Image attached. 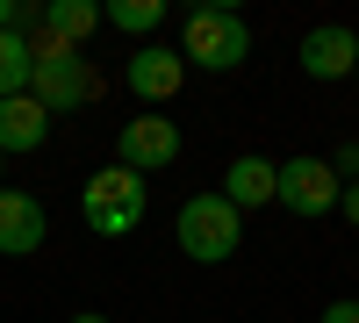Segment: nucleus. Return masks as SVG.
<instances>
[{
	"mask_svg": "<svg viewBox=\"0 0 359 323\" xmlns=\"http://www.w3.org/2000/svg\"><path fill=\"white\" fill-rule=\"evenodd\" d=\"M29 94L43 101V115L57 123V115H79L86 101L101 94V72L86 65L79 50H65V43H50L43 29L29 36Z\"/></svg>",
	"mask_w": 359,
	"mask_h": 323,
	"instance_id": "obj_1",
	"label": "nucleus"
},
{
	"mask_svg": "<svg viewBox=\"0 0 359 323\" xmlns=\"http://www.w3.org/2000/svg\"><path fill=\"white\" fill-rule=\"evenodd\" d=\"M144 209H151V180L130 165H101V172H86V187H79V216L94 238H130V230L144 223Z\"/></svg>",
	"mask_w": 359,
	"mask_h": 323,
	"instance_id": "obj_2",
	"label": "nucleus"
},
{
	"mask_svg": "<svg viewBox=\"0 0 359 323\" xmlns=\"http://www.w3.org/2000/svg\"><path fill=\"white\" fill-rule=\"evenodd\" d=\"M180 57L187 72H237L252 57V29L237 8H187L180 15Z\"/></svg>",
	"mask_w": 359,
	"mask_h": 323,
	"instance_id": "obj_3",
	"label": "nucleus"
},
{
	"mask_svg": "<svg viewBox=\"0 0 359 323\" xmlns=\"http://www.w3.org/2000/svg\"><path fill=\"white\" fill-rule=\"evenodd\" d=\"M172 238H180V252H187L194 266H223V259H237V245H245V216L208 187V194H194V201H180Z\"/></svg>",
	"mask_w": 359,
	"mask_h": 323,
	"instance_id": "obj_4",
	"label": "nucleus"
},
{
	"mask_svg": "<svg viewBox=\"0 0 359 323\" xmlns=\"http://www.w3.org/2000/svg\"><path fill=\"white\" fill-rule=\"evenodd\" d=\"M338 194H345V180L331 172V158H287L280 165V209L287 216H302V223H323V216H338Z\"/></svg>",
	"mask_w": 359,
	"mask_h": 323,
	"instance_id": "obj_5",
	"label": "nucleus"
},
{
	"mask_svg": "<svg viewBox=\"0 0 359 323\" xmlns=\"http://www.w3.org/2000/svg\"><path fill=\"white\" fill-rule=\"evenodd\" d=\"M180 158V123L172 115H130L123 130H115V165H130V172H165Z\"/></svg>",
	"mask_w": 359,
	"mask_h": 323,
	"instance_id": "obj_6",
	"label": "nucleus"
},
{
	"mask_svg": "<svg viewBox=\"0 0 359 323\" xmlns=\"http://www.w3.org/2000/svg\"><path fill=\"white\" fill-rule=\"evenodd\" d=\"M123 86H130L144 108H165L180 86H187V57H180L172 43H137L130 65H123Z\"/></svg>",
	"mask_w": 359,
	"mask_h": 323,
	"instance_id": "obj_7",
	"label": "nucleus"
},
{
	"mask_svg": "<svg viewBox=\"0 0 359 323\" xmlns=\"http://www.w3.org/2000/svg\"><path fill=\"white\" fill-rule=\"evenodd\" d=\"M294 57H302V72H309V79L331 86V79H352V65H359V36H352L345 22H316Z\"/></svg>",
	"mask_w": 359,
	"mask_h": 323,
	"instance_id": "obj_8",
	"label": "nucleus"
},
{
	"mask_svg": "<svg viewBox=\"0 0 359 323\" xmlns=\"http://www.w3.org/2000/svg\"><path fill=\"white\" fill-rule=\"evenodd\" d=\"M43 201L36 194H22V187H0V259H29V252H43Z\"/></svg>",
	"mask_w": 359,
	"mask_h": 323,
	"instance_id": "obj_9",
	"label": "nucleus"
},
{
	"mask_svg": "<svg viewBox=\"0 0 359 323\" xmlns=\"http://www.w3.org/2000/svg\"><path fill=\"white\" fill-rule=\"evenodd\" d=\"M237 216H252V209H266V201H280V165L273 158H259V151H245V158H230V172H223V187H216Z\"/></svg>",
	"mask_w": 359,
	"mask_h": 323,
	"instance_id": "obj_10",
	"label": "nucleus"
},
{
	"mask_svg": "<svg viewBox=\"0 0 359 323\" xmlns=\"http://www.w3.org/2000/svg\"><path fill=\"white\" fill-rule=\"evenodd\" d=\"M50 144V115L36 94H15V101H0V158H15V151H43Z\"/></svg>",
	"mask_w": 359,
	"mask_h": 323,
	"instance_id": "obj_11",
	"label": "nucleus"
},
{
	"mask_svg": "<svg viewBox=\"0 0 359 323\" xmlns=\"http://www.w3.org/2000/svg\"><path fill=\"white\" fill-rule=\"evenodd\" d=\"M94 29H108V8H101V0H43V36H50V43L86 50Z\"/></svg>",
	"mask_w": 359,
	"mask_h": 323,
	"instance_id": "obj_12",
	"label": "nucleus"
},
{
	"mask_svg": "<svg viewBox=\"0 0 359 323\" xmlns=\"http://www.w3.org/2000/svg\"><path fill=\"white\" fill-rule=\"evenodd\" d=\"M15 94H29V36L22 29L0 36V101H15Z\"/></svg>",
	"mask_w": 359,
	"mask_h": 323,
	"instance_id": "obj_13",
	"label": "nucleus"
},
{
	"mask_svg": "<svg viewBox=\"0 0 359 323\" xmlns=\"http://www.w3.org/2000/svg\"><path fill=\"white\" fill-rule=\"evenodd\" d=\"M165 0H115V8H108V22L115 29H123V36H151V29H165Z\"/></svg>",
	"mask_w": 359,
	"mask_h": 323,
	"instance_id": "obj_14",
	"label": "nucleus"
},
{
	"mask_svg": "<svg viewBox=\"0 0 359 323\" xmlns=\"http://www.w3.org/2000/svg\"><path fill=\"white\" fill-rule=\"evenodd\" d=\"M331 172H338V180H359V137H345L331 151Z\"/></svg>",
	"mask_w": 359,
	"mask_h": 323,
	"instance_id": "obj_15",
	"label": "nucleus"
},
{
	"mask_svg": "<svg viewBox=\"0 0 359 323\" xmlns=\"http://www.w3.org/2000/svg\"><path fill=\"white\" fill-rule=\"evenodd\" d=\"M316 323H359V302H323Z\"/></svg>",
	"mask_w": 359,
	"mask_h": 323,
	"instance_id": "obj_16",
	"label": "nucleus"
},
{
	"mask_svg": "<svg viewBox=\"0 0 359 323\" xmlns=\"http://www.w3.org/2000/svg\"><path fill=\"white\" fill-rule=\"evenodd\" d=\"M338 209H345V223L359 230V180H345V194H338Z\"/></svg>",
	"mask_w": 359,
	"mask_h": 323,
	"instance_id": "obj_17",
	"label": "nucleus"
},
{
	"mask_svg": "<svg viewBox=\"0 0 359 323\" xmlns=\"http://www.w3.org/2000/svg\"><path fill=\"white\" fill-rule=\"evenodd\" d=\"M72 323H115V316H94V309H86V316H72Z\"/></svg>",
	"mask_w": 359,
	"mask_h": 323,
	"instance_id": "obj_18",
	"label": "nucleus"
},
{
	"mask_svg": "<svg viewBox=\"0 0 359 323\" xmlns=\"http://www.w3.org/2000/svg\"><path fill=\"white\" fill-rule=\"evenodd\" d=\"M352 79H359V65H352Z\"/></svg>",
	"mask_w": 359,
	"mask_h": 323,
	"instance_id": "obj_19",
	"label": "nucleus"
}]
</instances>
